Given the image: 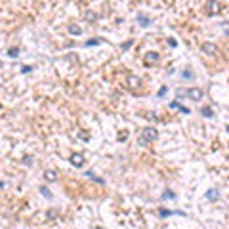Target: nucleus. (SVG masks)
Masks as SVG:
<instances>
[{"instance_id": "f257e3e1", "label": "nucleus", "mask_w": 229, "mask_h": 229, "mask_svg": "<svg viewBox=\"0 0 229 229\" xmlns=\"http://www.w3.org/2000/svg\"><path fill=\"white\" fill-rule=\"evenodd\" d=\"M176 96L178 97H191L193 101H199V100H202V96H204V92L201 90V88H189V90H180L176 92Z\"/></svg>"}, {"instance_id": "f03ea898", "label": "nucleus", "mask_w": 229, "mask_h": 229, "mask_svg": "<svg viewBox=\"0 0 229 229\" xmlns=\"http://www.w3.org/2000/svg\"><path fill=\"white\" fill-rule=\"evenodd\" d=\"M157 139V130L155 128H143L141 134H139V145H149Z\"/></svg>"}, {"instance_id": "7ed1b4c3", "label": "nucleus", "mask_w": 229, "mask_h": 229, "mask_svg": "<svg viewBox=\"0 0 229 229\" xmlns=\"http://www.w3.org/2000/svg\"><path fill=\"white\" fill-rule=\"evenodd\" d=\"M206 12L210 15H216L222 12V4L218 0H206Z\"/></svg>"}, {"instance_id": "20e7f679", "label": "nucleus", "mask_w": 229, "mask_h": 229, "mask_svg": "<svg viewBox=\"0 0 229 229\" xmlns=\"http://www.w3.org/2000/svg\"><path fill=\"white\" fill-rule=\"evenodd\" d=\"M201 50L204 52L206 55H216V54H218V46H216V44H212V42H202Z\"/></svg>"}, {"instance_id": "39448f33", "label": "nucleus", "mask_w": 229, "mask_h": 229, "mask_svg": "<svg viewBox=\"0 0 229 229\" xmlns=\"http://www.w3.org/2000/svg\"><path fill=\"white\" fill-rule=\"evenodd\" d=\"M126 84L130 88H139V84H141V79H139L138 75H128L126 76Z\"/></svg>"}, {"instance_id": "423d86ee", "label": "nucleus", "mask_w": 229, "mask_h": 229, "mask_svg": "<svg viewBox=\"0 0 229 229\" xmlns=\"http://www.w3.org/2000/svg\"><path fill=\"white\" fill-rule=\"evenodd\" d=\"M71 164H73V166H76V168H80V166L84 164V155L75 153V155L71 157Z\"/></svg>"}, {"instance_id": "0eeeda50", "label": "nucleus", "mask_w": 229, "mask_h": 229, "mask_svg": "<svg viewBox=\"0 0 229 229\" xmlns=\"http://www.w3.org/2000/svg\"><path fill=\"white\" fill-rule=\"evenodd\" d=\"M44 180L46 181H52V183L57 181V172L55 170H44Z\"/></svg>"}, {"instance_id": "6e6552de", "label": "nucleus", "mask_w": 229, "mask_h": 229, "mask_svg": "<svg viewBox=\"0 0 229 229\" xmlns=\"http://www.w3.org/2000/svg\"><path fill=\"white\" fill-rule=\"evenodd\" d=\"M155 61H159V54L157 52H149V54L145 55V63L151 65V63H155Z\"/></svg>"}, {"instance_id": "1a4fd4ad", "label": "nucleus", "mask_w": 229, "mask_h": 229, "mask_svg": "<svg viewBox=\"0 0 229 229\" xmlns=\"http://www.w3.org/2000/svg\"><path fill=\"white\" fill-rule=\"evenodd\" d=\"M138 23L141 25V27H149V23H151V19L147 17L145 13H138Z\"/></svg>"}, {"instance_id": "9d476101", "label": "nucleus", "mask_w": 229, "mask_h": 229, "mask_svg": "<svg viewBox=\"0 0 229 229\" xmlns=\"http://www.w3.org/2000/svg\"><path fill=\"white\" fill-rule=\"evenodd\" d=\"M201 115H202V117H206V118H210V117H212L214 113H212V109L208 107V105H204V107L201 109Z\"/></svg>"}, {"instance_id": "9b49d317", "label": "nucleus", "mask_w": 229, "mask_h": 229, "mask_svg": "<svg viewBox=\"0 0 229 229\" xmlns=\"http://www.w3.org/2000/svg\"><path fill=\"white\" fill-rule=\"evenodd\" d=\"M69 33H71V34H76V36H79V34L82 33V29L79 27V25H69Z\"/></svg>"}, {"instance_id": "f8f14e48", "label": "nucleus", "mask_w": 229, "mask_h": 229, "mask_svg": "<svg viewBox=\"0 0 229 229\" xmlns=\"http://www.w3.org/2000/svg\"><path fill=\"white\" fill-rule=\"evenodd\" d=\"M218 197H220V195H218L216 189H210V191L206 193V199H210V201H218Z\"/></svg>"}, {"instance_id": "ddd939ff", "label": "nucleus", "mask_w": 229, "mask_h": 229, "mask_svg": "<svg viewBox=\"0 0 229 229\" xmlns=\"http://www.w3.org/2000/svg\"><path fill=\"white\" fill-rule=\"evenodd\" d=\"M84 19H86V21H96V19H97V13H94V12H86V13H84Z\"/></svg>"}, {"instance_id": "4468645a", "label": "nucleus", "mask_w": 229, "mask_h": 229, "mask_svg": "<svg viewBox=\"0 0 229 229\" xmlns=\"http://www.w3.org/2000/svg\"><path fill=\"white\" fill-rule=\"evenodd\" d=\"M8 55H10V57H17V55H19V50H17V48H10V50H8Z\"/></svg>"}, {"instance_id": "2eb2a0df", "label": "nucleus", "mask_w": 229, "mask_h": 229, "mask_svg": "<svg viewBox=\"0 0 229 229\" xmlns=\"http://www.w3.org/2000/svg\"><path fill=\"white\" fill-rule=\"evenodd\" d=\"M86 176H88V178H90V180H96L97 183H103V180H101V178H97V176H96V174H92V172H88Z\"/></svg>"}, {"instance_id": "dca6fc26", "label": "nucleus", "mask_w": 229, "mask_h": 229, "mask_svg": "<svg viewBox=\"0 0 229 229\" xmlns=\"http://www.w3.org/2000/svg\"><path fill=\"white\" fill-rule=\"evenodd\" d=\"M40 193H42L44 197H48V199H52V193H50L48 189H46V187H40Z\"/></svg>"}, {"instance_id": "f3484780", "label": "nucleus", "mask_w": 229, "mask_h": 229, "mask_svg": "<svg viewBox=\"0 0 229 229\" xmlns=\"http://www.w3.org/2000/svg\"><path fill=\"white\" fill-rule=\"evenodd\" d=\"M100 42H101V40H97V38H96V40H88L86 46H96V44H100Z\"/></svg>"}, {"instance_id": "a211bd4d", "label": "nucleus", "mask_w": 229, "mask_h": 229, "mask_svg": "<svg viewBox=\"0 0 229 229\" xmlns=\"http://www.w3.org/2000/svg\"><path fill=\"white\" fill-rule=\"evenodd\" d=\"M174 197H176L174 193H170V191H166V193L162 195V199H174Z\"/></svg>"}, {"instance_id": "6ab92c4d", "label": "nucleus", "mask_w": 229, "mask_h": 229, "mask_svg": "<svg viewBox=\"0 0 229 229\" xmlns=\"http://www.w3.org/2000/svg\"><path fill=\"white\" fill-rule=\"evenodd\" d=\"M126 138H128V132H122V134H118V139H120V141H124Z\"/></svg>"}, {"instance_id": "aec40b11", "label": "nucleus", "mask_w": 229, "mask_h": 229, "mask_svg": "<svg viewBox=\"0 0 229 229\" xmlns=\"http://www.w3.org/2000/svg\"><path fill=\"white\" fill-rule=\"evenodd\" d=\"M21 71H23V73H29V71H33V67H31V65H25V67H21Z\"/></svg>"}, {"instance_id": "412c9836", "label": "nucleus", "mask_w": 229, "mask_h": 229, "mask_svg": "<svg viewBox=\"0 0 229 229\" xmlns=\"http://www.w3.org/2000/svg\"><path fill=\"white\" fill-rule=\"evenodd\" d=\"M183 76H185V79H193V73H191V71H185Z\"/></svg>"}, {"instance_id": "4be33fe9", "label": "nucleus", "mask_w": 229, "mask_h": 229, "mask_svg": "<svg viewBox=\"0 0 229 229\" xmlns=\"http://www.w3.org/2000/svg\"><path fill=\"white\" fill-rule=\"evenodd\" d=\"M159 214H160V216H170V214H172V212H170V210H160V212H159Z\"/></svg>"}, {"instance_id": "5701e85b", "label": "nucleus", "mask_w": 229, "mask_h": 229, "mask_svg": "<svg viewBox=\"0 0 229 229\" xmlns=\"http://www.w3.org/2000/svg\"><path fill=\"white\" fill-rule=\"evenodd\" d=\"M130 46H132V40H128V42H126V44H122V50H128V48H130Z\"/></svg>"}, {"instance_id": "b1692460", "label": "nucleus", "mask_w": 229, "mask_h": 229, "mask_svg": "<svg viewBox=\"0 0 229 229\" xmlns=\"http://www.w3.org/2000/svg\"><path fill=\"white\" fill-rule=\"evenodd\" d=\"M25 164H33V157H25Z\"/></svg>"}, {"instance_id": "393cba45", "label": "nucleus", "mask_w": 229, "mask_h": 229, "mask_svg": "<svg viewBox=\"0 0 229 229\" xmlns=\"http://www.w3.org/2000/svg\"><path fill=\"white\" fill-rule=\"evenodd\" d=\"M170 107H172V109H176V107H180V103H178V101H172V103H170Z\"/></svg>"}, {"instance_id": "a878e982", "label": "nucleus", "mask_w": 229, "mask_h": 229, "mask_svg": "<svg viewBox=\"0 0 229 229\" xmlns=\"http://www.w3.org/2000/svg\"><path fill=\"white\" fill-rule=\"evenodd\" d=\"M180 111H181V113H185V115H187V113H189V109H187V107H183V105H181V107H180Z\"/></svg>"}, {"instance_id": "bb28decb", "label": "nucleus", "mask_w": 229, "mask_h": 229, "mask_svg": "<svg viewBox=\"0 0 229 229\" xmlns=\"http://www.w3.org/2000/svg\"><path fill=\"white\" fill-rule=\"evenodd\" d=\"M227 132H229V126H227Z\"/></svg>"}, {"instance_id": "cd10ccee", "label": "nucleus", "mask_w": 229, "mask_h": 229, "mask_svg": "<svg viewBox=\"0 0 229 229\" xmlns=\"http://www.w3.org/2000/svg\"><path fill=\"white\" fill-rule=\"evenodd\" d=\"M227 34H229V29H227Z\"/></svg>"}, {"instance_id": "c85d7f7f", "label": "nucleus", "mask_w": 229, "mask_h": 229, "mask_svg": "<svg viewBox=\"0 0 229 229\" xmlns=\"http://www.w3.org/2000/svg\"><path fill=\"white\" fill-rule=\"evenodd\" d=\"M0 67H2V63H0Z\"/></svg>"}]
</instances>
